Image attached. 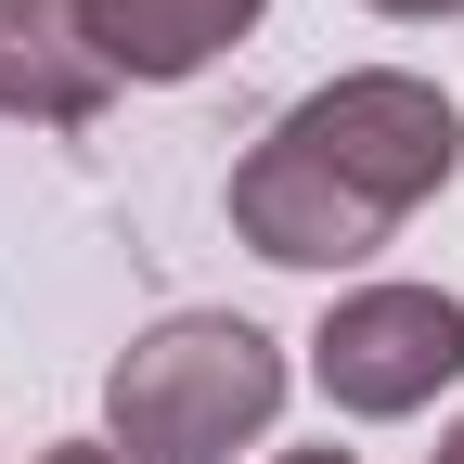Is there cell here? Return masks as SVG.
<instances>
[{
    "label": "cell",
    "mask_w": 464,
    "mask_h": 464,
    "mask_svg": "<svg viewBox=\"0 0 464 464\" xmlns=\"http://www.w3.org/2000/svg\"><path fill=\"white\" fill-rule=\"evenodd\" d=\"M451 168H464V116L439 78L348 65L258 130V155L232 168V232L271 271H362Z\"/></svg>",
    "instance_id": "obj_1"
},
{
    "label": "cell",
    "mask_w": 464,
    "mask_h": 464,
    "mask_svg": "<svg viewBox=\"0 0 464 464\" xmlns=\"http://www.w3.org/2000/svg\"><path fill=\"white\" fill-rule=\"evenodd\" d=\"M439 464H464V426H451V439H439Z\"/></svg>",
    "instance_id": "obj_9"
},
{
    "label": "cell",
    "mask_w": 464,
    "mask_h": 464,
    "mask_svg": "<svg viewBox=\"0 0 464 464\" xmlns=\"http://www.w3.org/2000/svg\"><path fill=\"white\" fill-rule=\"evenodd\" d=\"M310 374H323V400L348 426L426 413L464 374V297H439V284H348L323 310V335H310Z\"/></svg>",
    "instance_id": "obj_3"
},
{
    "label": "cell",
    "mask_w": 464,
    "mask_h": 464,
    "mask_svg": "<svg viewBox=\"0 0 464 464\" xmlns=\"http://www.w3.org/2000/svg\"><path fill=\"white\" fill-rule=\"evenodd\" d=\"M271 413H284V348L258 323H232V310L155 323L103 374V439L130 464H232Z\"/></svg>",
    "instance_id": "obj_2"
},
{
    "label": "cell",
    "mask_w": 464,
    "mask_h": 464,
    "mask_svg": "<svg viewBox=\"0 0 464 464\" xmlns=\"http://www.w3.org/2000/svg\"><path fill=\"white\" fill-rule=\"evenodd\" d=\"M271 464H362V451H335V439H323V451H271Z\"/></svg>",
    "instance_id": "obj_8"
},
{
    "label": "cell",
    "mask_w": 464,
    "mask_h": 464,
    "mask_svg": "<svg viewBox=\"0 0 464 464\" xmlns=\"http://www.w3.org/2000/svg\"><path fill=\"white\" fill-rule=\"evenodd\" d=\"M103 91H116V65L91 52L78 0H0V116H26V130H91Z\"/></svg>",
    "instance_id": "obj_4"
},
{
    "label": "cell",
    "mask_w": 464,
    "mask_h": 464,
    "mask_svg": "<svg viewBox=\"0 0 464 464\" xmlns=\"http://www.w3.org/2000/svg\"><path fill=\"white\" fill-rule=\"evenodd\" d=\"M78 14H91V52H103L116 78L168 91V78H207L271 0H78Z\"/></svg>",
    "instance_id": "obj_5"
},
{
    "label": "cell",
    "mask_w": 464,
    "mask_h": 464,
    "mask_svg": "<svg viewBox=\"0 0 464 464\" xmlns=\"http://www.w3.org/2000/svg\"><path fill=\"white\" fill-rule=\"evenodd\" d=\"M374 14H400V26H439V14H464V0H374Z\"/></svg>",
    "instance_id": "obj_7"
},
{
    "label": "cell",
    "mask_w": 464,
    "mask_h": 464,
    "mask_svg": "<svg viewBox=\"0 0 464 464\" xmlns=\"http://www.w3.org/2000/svg\"><path fill=\"white\" fill-rule=\"evenodd\" d=\"M39 464H130V451H116V439H52Z\"/></svg>",
    "instance_id": "obj_6"
}]
</instances>
